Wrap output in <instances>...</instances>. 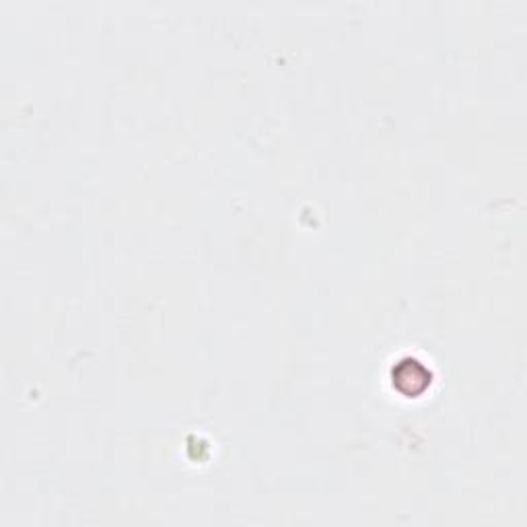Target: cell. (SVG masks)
<instances>
[{
  "label": "cell",
  "mask_w": 527,
  "mask_h": 527,
  "mask_svg": "<svg viewBox=\"0 0 527 527\" xmlns=\"http://www.w3.org/2000/svg\"><path fill=\"white\" fill-rule=\"evenodd\" d=\"M392 379H394V388L402 396L416 398L429 390V385L433 381V373L423 361H418L414 357H406L394 365Z\"/></svg>",
  "instance_id": "6da1fadb"
}]
</instances>
